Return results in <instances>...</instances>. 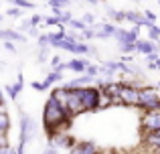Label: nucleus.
<instances>
[{"label":"nucleus","instance_id":"f257e3e1","mask_svg":"<svg viewBox=\"0 0 160 154\" xmlns=\"http://www.w3.org/2000/svg\"><path fill=\"white\" fill-rule=\"evenodd\" d=\"M140 83L138 81H124L120 91V103L128 107H140Z\"/></svg>","mask_w":160,"mask_h":154},{"label":"nucleus","instance_id":"f03ea898","mask_svg":"<svg viewBox=\"0 0 160 154\" xmlns=\"http://www.w3.org/2000/svg\"><path fill=\"white\" fill-rule=\"evenodd\" d=\"M140 110L144 112H160V91L158 87H142L140 89Z\"/></svg>","mask_w":160,"mask_h":154},{"label":"nucleus","instance_id":"7ed1b4c3","mask_svg":"<svg viewBox=\"0 0 160 154\" xmlns=\"http://www.w3.org/2000/svg\"><path fill=\"white\" fill-rule=\"evenodd\" d=\"M81 95V102L85 106V112H98L99 110V102H102V89L98 85H89V87H81L77 89Z\"/></svg>","mask_w":160,"mask_h":154},{"label":"nucleus","instance_id":"20e7f679","mask_svg":"<svg viewBox=\"0 0 160 154\" xmlns=\"http://www.w3.org/2000/svg\"><path fill=\"white\" fill-rule=\"evenodd\" d=\"M18 130H20V138H18V148H16V150H18V154H24V146H27V142L31 140V136L35 134V122H32L31 116H27V114L20 116Z\"/></svg>","mask_w":160,"mask_h":154},{"label":"nucleus","instance_id":"39448f33","mask_svg":"<svg viewBox=\"0 0 160 154\" xmlns=\"http://www.w3.org/2000/svg\"><path fill=\"white\" fill-rule=\"evenodd\" d=\"M142 134H156L160 132V112H146L140 120Z\"/></svg>","mask_w":160,"mask_h":154},{"label":"nucleus","instance_id":"423d86ee","mask_svg":"<svg viewBox=\"0 0 160 154\" xmlns=\"http://www.w3.org/2000/svg\"><path fill=\"white\" fill-rule=\"evenodd\" d=\"M67 112H69V116H73V118H77L79 114H83V112H85V106H83L81 95H79V91H77V89H71V91H69Z\"/></svg>","mask_w":160,"mask_h":154},{"label":"nucleus","instance_id":"0eeeda50","mask_svg":"<svg viewBox=\"0 0 160 154\" xmlns=\"http://www.w3.org/2000/svg\"><path fill=\"white\" fill-rule=\"evenodd\" d=\"M49 144L51 146H59V148H73L75 144H77V140L73 138V136H69V132H57V134H53L51 138H49Z\"/></svg>","mask_w":160,"mask_h":154},{"label":"nucleus","instance_id":"6e6552de","mask_svg":"<svg viewBox=\"0 0 160 154\" xmlns=\"http://www.w3.org/2000/svg\"><path fill=\"white\" fill-rule=\"evenodd\" d=\"M138 35H140V27H134L132 31H124V28H120L113 39H116L118 45L122 47V45H134L138 41Z\"/></svg>","mask_w":160,"mask_h":154},{"label":"nucleus","instance_id":"1a4fd4ad","mask_svg":"<svg viewBox=\"0 0 160 154\" xmlns=\"http://www.w3.org/2000/svg\"><path fill=\"white\" fill-rule=\"evenodd\" d=\"M99 146L91 140H85V142H77L73 148L69 150V154H99Z\"/></svg>","mask_w":160,"mask_h":154},{"label":"nucleus","instance_id":"9d476101","mask_svg":"<svg viewBox=\"0 0 160 154\" xmlns=\"http://www.w3.org/2000/svg\"><path fill=\"white\" fill-rule=\"evenodd\" d=\"M136 53H140L144 57L150 55V53H160V45L150 41V39H138L136 41Z\"/></svg>","mask_w":160,"mask_h":154},{"label":"nucleus","instance_id":"9b49d317","mask_svg":"<svg viewBox=\"0 0 160 154\" xmlns=\"http://www.w3.org/2000/svg\"><path fill=\"white\" fill-rule=\"evenodd\" d=\"M95 79L98 77H89L87 75V73H83L81 77H75V79H69V81L67 83H63V87H65V89H81V87H89L91 83L95 81Z\"/></svg>","mask_w":160,"mask_h":154},{"label":"nucleus","instance_id":"f8f14e48","mask_svg":"<svg viewBox=\"0 0 160 154\" xmlns=\"http://www.w3.org/2000/svg\"><path fill=\"white\" fill-rule=\"evenodd\" d=\"M126 20L134 22V27H148L150 24V20L144 16V12H138V10H126Z\"/></svg>","mask_w":160,"mask_h":154},{"label":"nucleus","instance_id":"ddd939ff","mask_svg":"<svg viewBox=\"0 0 160 154\" xmlns=\"http://www.w3.org/2000/svg\"><path fill=\"white\" fill-rule=\"evenodd\" d=\"M89 61L85 59V57H79V59H73V61H67L65 67L69 69V71H75V73H85L87 67H89Z\"/></svg>","mask_w":160,"mask_h":154},{"label":"nucleus","instance_id":"4468645a","mask_svg":"<svg viewBox=\"0 0 160 154\" xmlns=\"http://www.w3.org/2000/svg\"><path fill=\"white\" fill-rule=\"evenodd\" d=\"M0 39L12 41V43H24L27 37L20 35V31H10V28H0Z\"/></svg>","mask_w":160,"mask_h":154},{"label":"nucleus","instance_id":"2eb2a0df","mask_svg":"<svg viewBox=\"0 0 160 154\" xmlns=\"http://www.w3.org/2000/svg\"><path fill=\"white\" fill-rule=\"evenodd\" d=\"M51 97H55L59 103H61L63 107H67V102H69V89H65V87H55L51 91Z\"/></svg>","mask_w":160,"mask_h":154},{"label":"nucleus","instance_id":"dca6fc26","mask_svg":"<svg viewBox=\"0 0 160 154\" xmlns=\"http://www.w3.org/2000/svg\"><path fill=\"white\" fill-rule=\"evenodd\" d=\"M73 53H75V55H83V57H85L87 53H93V47H91V45H87L85 41H77V43H75V47H73Z\"/></svg>","mask_w":160,"mask_h":154},{"label":"nucleus","instance_id":"f3484780","mask_svg":"<svg viewBox=\"0 0 160 154\" xmlns=\"http://www.w3.org/2000/svg\"><path fill=\"white\" fill-rule=\"evenodd\" d=\"M108 16H109L112 22L120 24V22H124V20H126V10H113V8H108Z\"/></svg>","mask_w":160,"mask_h":154},{"label":"nucleus","instance_id":"a211bd4d","mask_svg":"<svg viewBox=\"0 0 160 154\" xmlns=\"http://www.w3.org/2000/svg\"><path fill=\"white\" fill-rule=\"evenodd\" d=\"M146 28H148V39L154 41V43H158V41H160V27L156 22H150Z\"/></svg>","mask_w":160,"mask_h":154},{"label":"nucleus","instance_id":"6ab92c4d","mask_svg":"<svg viewBox=\"0 0 160 154\" xmlns=\"http://www.w3.org/2000/svg\"><path fill=\"white\" fill-rule=\"evenodd\" d=\"M61 79H63V73H61V71H55V69H51V71H49V75L45 77V83L51 87L53 83H59Z\"/></svg>","mask_w":160,"mask_h":154},{"label":"nucleus","instance_id":"aec40b11","mask_svg":"<svg viewBox=\"0 0 160 154\" xmlns=\"http://www.w3.org/2000/svg\"><path fill=\"white\" fill-rule=\"evenodd\" d=\"M8 130H10V116H8V112H2L0 114V132L8 134Z\"/></svg>","mask_w":160,"mask_h":154},{"label":"nucleus","instance_id":"412c9836","mask_svg":"<svg viewBox=\"0 0 160 154\" xmlns=\"http://www.w3.org/2000/svg\"><path fill=\"white\" fill-rule=\"evenodd\" d=\"M102 31L106 32L108 37H116V32L120 31V28L116 27V22H106V24H103V27H102Z\"/></svg>","mask_w":160,"mask_h":154},{"label":"nucleus","instance_id":"4be33fe9","mask_svg":"<svg viewBox=\"0 0 160 154\" xmlns=\"http://www.w3.org/2000/svg\"><path fill=\"white\" fill-rule=\"evenodd\" d=\"M67 27L75 28V31H79V32H83V31H85V28H89V27H87L85 22H83V20H77V18H73V20H71L69 24H67Z\"/></svg>","mask_w":160,"mask_h":154},{"label":"nucleus","instance_id":"5701e85b","mask_svg":"<svg viewBox=\"0 0 160 154\" xmlns=\"http://www.w3.org/2000/svg\"><path fill=\"white\" fill-rule=\"evenodd\" d=\"M14 6H18V8H27V10H31V8H35V4L31 2V0H10Z\"/></svg>","mask_w":160,"mask_h":154},{"label":"nucleus","instance_id":"b1692460","mask_svg":"<svg viewBox=\"0 0 160 154\" xmlns=\"http://www.w3.org/2000/svg\"><path fill=\"white\" fill-rule=\"evenodd\" d=\"M69 4H71V0H49L51 8H67Z\"/></svg>","mask_w":160,"mask_h":154},{"label":"nucleus","instance_id":"393cba45","mask_svg":"<svg viewBox=\"0 0 160 154\" xmlns=\"http://www.w3.org/2000/svg\"><path fill=\"white\" fill-rule=\"evenodd\" d=\"M45 24H47V27H59V24H61V20H59V16L51 14V16H47V18H45Z\"/></svg>","mask_w":160,"mask_h":154},{"label":"nucleus","instance_id":"a878e982","mask_svg":"<svg viewBox=\"0 0 160 154\" xmlns=\"http://www.w3.org/2000/svg\"><path fill=\"white\" fill-rule=\"evenodd\" d=\"M6 14L10 16V18H20V16H22V8L14 6V8H10V10H6Z\"/></svg>","mask_w":160,"mask_h":154},{"label":"nucleus","instance_id":"bb28decb","mask_svg":"<svg viewBox=\"0 0 160 154\" xmlns=\"http://www.w3.org/2000/svg\"><path fill=\"white\" fill-rule=\"evenodd\" d=\"M85 73H87V75H89V77H98L99 73H102V67H98V65H89Z\"/></svg>","mask_w":160,"mask_h":154},{"label":"nucleus","instance_id":"cd10ccee","mask_svg":"<svg viewBox=\"0 0 160 154\" xmlns=\"http://www.w3.org/2000/svg\"><path fill=\"white\" fill-rule=\"evenodd\" d=\"M39 47H41V49H47V47H51V41H49V35H41V37H39Z\"/></svg>","mask_w":160,"mask_h":154},{"label":"nucleus","instance_id":"c85d7f7f","mask_svg":"<svg viewBox=\"0 0 160 154\" xmlns=\"http://www.w3.org/2000/svg\"><path fill=\"white\" fill-rule=\"evenodd\" d=\"M31 85H32V89H37V91H47L49 89V85L45 81H32Z\"/></svg>","mask_w":160,"mask_h":154},{"label":"nucleus","instance_id":"c756f323","mask_svg":"<svg viewBox=\"0 0 160 154\" xmlns=\"http://www.w3.org/2000/svg\"><path fill=\"white\" fill-rule=\"evenodd\" d=\"M6 93L10 99H16V95H18V89H16L14 85H6Z\"/></svg>","mask_w":160,"mask_h":154},{"label":"nucleus","instance_id":"7c9ffc66","mask_svg":"<svg viewBox=\"0 0 160 154\" xmlns=\"http://www.w3.org/2000/svg\"><path fill=\"white\" fill-rule=\"evenodd\" d=\"M49 61H51V69H57L59 65H63V63H61V57H59V55H53Z\"/></svg>","mask_w":160,"mask_h":154},{"label":"nucleus","instance_id":"2f4dec72","mask_svg":"<svg viewBox=\"0 0 160 154\" xmlns=\"http://www.w3.org/2000/svg\"><path fill=\"white\" fill-rule=\"evenodd\" d=\"M31 28H32V22H31V18H28V20H22V22H20L18 31H31Z\"/></svg>","mask_w":160,"mask_h":154},{"label":"nucleus","instance_id":"473e14b6","mask_svg":"<svg viewBox=\"0 0 160 154\" xmlns=\"http://www.w3.org/2000/svg\"><path fill=\"white\" fill-rule=\"evenodd\" d=\"M6 51H10V53H16V47H14V43L12 41H4V45H2Z\"/></svg>","mask_w":160,"mask_h":154},{"label":"nucleus","instance_id":"72a5a7b5","mask_svg":"<svg viewBox=\"0 0 160 154\" xmlns=\"http://www.w3.org/2000/svg\"><path fill=\"white\" fill-rule=\"evenodd\" d=\"M83 22L85 24H95V18H93V14H89V12H87V14H83Z\"/></svg>","mask_w":160,"mask_h":154},{"label":"nucleus","instance_id":"f704fd0d","mask_svg":"<svg viewBox=\"0 0 160 154\" xmlns=\"http://www.w3.org/2000/svg\"><path fill=\"white\" fill-rule=\"evenodd\" d=\"M41 20H45L41 14H35V16H31V22H32V27H39V24H41Z\"/></svg>","mask_w":160,"mask_h":154},{"label":"nucleus","instance_id":"c9c22d12","mask_svg":"<svg viewBox=\"0 0 160 154\" xmlns=\"http://www.w3.org/2000/svg\"><path fill=\"white\" fill-rule=\"evenodd\" d=\"M144 16L150 20V22H156V14H154L152 10H144Z\"/></svg>","mask_w":160,"mask_h":154},{"label":"nucleus","instance_id":"e433bc0d","mask_svg":"<svg viewBox=\"0 0 160 154\" xmlns=\"http://www.w3.org/2000/svg\"><path fill=\"white\" fill-rule=\"evenodd\" d=\"M22 85H24V81H22V75H20V73H18V79H16V83H14V87H16V89H18V93H20V91H22Z\"/></svg>","mask_w":160,"mask_h":154},{"label":"nucleus","instance_id":"4c0bfd02","mask_svg":"<svg viewBox=\"0 0 160 154\" xmlns=\"http://www.w3.org/2000/svg\"><path fill=\"white\" fill-rule=\"evenodd\" d=\"M39 59H41V63H45V61L49 59V53H47V49H41V53H39Z\"/></svg>","mask_w":160,"mask_h":154},{"label":"nucleus","instance_id":"58836bf2","mask_svg":"<svg viewBox=\"0 0 160 154\" xmlns=\"http://www.w3.org/2000/svg\"><path fill=\"white\" fill-rule=\"evenodd\" d=\"M2 146H8V138H6V134L0 132V148H2Z\"/></svg>","mask_w":160,"mask_h":154},{"label":"nucleus","instance_id":"ea45409f","mask_svg":"<svg viewBox=\"0 0 160 154\" xmlns=\"http://www.w3.org/2000/svg\"><path fill=\"white\" fill-rule=\"evenodd\" d=\"M28 35H31V37H41V35H39V31H37V27H32L31 31H28Z\"/></svg>","mask_w":160,"mask_h":154},{"label":"nucleus","instance_id":"a19ab883","mask_svg":"<svg viewBox=\"0 0 160 154\" xmlns=\"http://www.w3.org/2000/svg\"><path fill=\"white\" fill-rule=\"evenodd\" d=\"M45 154H57V148H55V146H49L47 150H45Z\"/></svg>","mask_w":160,"mask_h":154},{"label":"nucleus","instance_id":"79ce46f5","mask_svg":"<svg viewBox=\"0 0 160 154\" xmlns=\"http://www.w3.org/2000/svg\"><path fill=\"white\" fill-rule=\"evenodd\" d=\"M87 2H89V4H103L106 0H87Z\"/></svg>","mask_w":160,"mask_h":154},{"label":"nucleus","instance_id":"37998d69","mask_svg":"<svg viewBox=\"0 0 160 154\" xmlns=\"http://www.w3.org/2000/svg\"><path fill=\"white\" fill-rule=\"evenodd\" d=\"M99 154H116V150H112V148H109V150H102Z\"/></svg>","mask_w":160,"mask_h":154},{"label":"nucleus","instance_id":"c03bdc74","mask_svg":"<svg viewBox=\"0 0 160 154\" xmlns=\"http://www.w3.org/2000/svg\"><path fill=\"white\" fill-rule=\"evenodd\" d=\"M150 152H152V154H160V146H158V148H154V150H150Z\"/></svg>","mask_w":160,"mask_h":154},{"label":"nucleus","instance_id":"a18cd8bd","mask_svg":"<svg viewBox=\"0 0 160 154\" xmlns=\"http://www.w3.org/2000/svg\"><path fill=\"white\" fill-rule=\"evenodd\" d=\"M10 154H18V150H10Z\"/></svg>","mask_w":160,"mask_h":154},{"label":"nucleus","instance_id":"49530a36","mask_svg":"<svg viewBox=\"0 0 160 154\" xmlns=\"http://www.w3.org/2000/svg\"><path fill=\"white\" fill-rule=\"evenodd\" d=\"M0 102H4V97H2V93H0Z\"/></svg>","mask_w":160,"mask_h":154},{"label":"nucleus","instance_id":"de8ad7c7","mask_svg":"<svg viewBox=\"0 0 160 154\" xmlns=\"http://www.w3.org/2000/svg\"><path fill=\"white\" fill-rule=\"evenodd\" d=\"M156 87H158V91H160V81H158V85H156Z\"/></svg>","mask_w":160,"mask_h":154},{"label":"nucleus","instance_id":"09e8293b","mask_svg":"<svg viewBox=\"0 0 160 154\" xmlns=\"http://www.w3.org/2000/svg\"><path fill=\"white\" fill-rule=\"evenodd\" d=\"M0 20H2V14H0Z\"/></svg>","mask_w":160,"mask_h":154},{"label":"nucleus","instance_id":"8fccbe9b","mask_svg":"<svg viewBox=\"0 0 160 154\" xmlns=\"http://www.w3.org/2000/svg\"><path fill=\"white\" fill-rule=\"evenodd\" d=\"M156 134H158V136H160V132H156Z\"/></svg>","mask_w":160,"mask_h":154},{"label":"nucleus","instance_id":"3c124183","mask_svg":"<svg viewBox=\"0 0 160 154\" xmlns=\"http://www.w3.org/2000/svg\"><path fill=\"white\" fill-rule=\"evenodd\" d=\"M138 2H140V0H138Z\"/></svg>","mask_w":160,"mask_h":154},{"label":"nucleus","instance_id":"603ef678","mask_svg":"<svg viewBox=\"0 0 160 154\" xmlns=\"http://www.w3.org/2000/svg\"><path fill=\"white\" fill-rule=\"evenodd\" d=\"M150 154H152V152H150Z\"/></svg>","mask_w":160,"mask_h":154}]
</instances>
